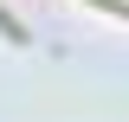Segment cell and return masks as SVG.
<instances>
[{
  "label": "cell",
  "instance_id": "obj_1",
  "mask_svg": "<svg viewBox=\"0 0 129 122\" xmlns=\"http://www.w3.org/2000/svg\"><path fill=\"white\" fill-rule=\"evenodd\" d=\"M0 32H7V39H13V45H26V26H19V19L7 13V7H0Z\"/></svg>",
  "mask_w": 129,
  "mask_h": 122
},
{
  "label": "cell",
  "instance_id": "obj_2",
  "mask_svg": "<svg viewBox=\"0 0 129 122\" xmlns=\"http://www.w3.org/2000/svg\"><path fill=\"white\" fill-rule=\"evenodd\" d=\"M97 7H110L116 19H129V0H97Z\"/></svg>",
  "mask_w": 129,
  "mask_h": 122
}]
</instances>
